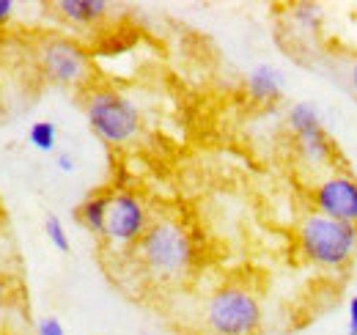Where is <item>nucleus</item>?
I'll return each instance as SVG.
<instances>
[{
    "label": "nucleus",
    "mask_w": 357,
    "mask_h": 335,
    "mask_svg": "<svg viewBox=\"0 0 357 335\" xmlns=\"http://www.w3.org/2000/svg\"><path fill=\"white\" fill-rule=\"evenodd\" d=\"M140 269L154 281H178L190 272L195 261L192 234L174 217L151 220L140 242L135 245Z\"/></svg>",
    "instance_id": "obj_1"
},
{
    "label": "nucleus",
    "mask_w": 357,
    "mask_h": 335,
    "mask_svg": "<svg viewBox=\"0 0 357 335\" xmlns=\"http://www.w3.org/2000/svg\"><path fill=\"white\" fill-rule=\"evenodd\" d=\"M83 113L91 132L107 146L132 143L143 126V116L132 99L105 85H93L83 94Z\"/></svg>",
    "instance_id": "obj_2"
},
{
    "label": "nucleus",
    "mask_w": 357,
    "mask_h": 335,
    "mask_svg": "<svg viewBox=\"0 0 357 335\" xmlns=\"http://www.w3.org/2000/svg\"><path fill=\"white\" fill-rule=\"evenodd\" d=\"M300 253L324 269H338L349 264L357 253V225L308 211L297 228Z\"/></svg>",
    "instance_id": "obj_3"
},
{
    "label": "nucleus",
    "mask_w": 357,
    "mask_h": 335,
    "mask_svg": "<svg viewBox=\"0 0 357 335\" xmlns=\"http://www.w3.org/2000/svg\"><path fill=\"white\" fill-rule=\"evenodd\" d=\"M261 319L259 297L236 283L212 292L204 302V327L209 335H256Z\"/></svg>",
    "instance_id": "obj_4"
},
{
    "label": "nucleus",
    "mask_w": 357,
    "mask_h": 335,
    "mask_svg": "<svg viewBox=\"0 0 357 335\" xmlns=\"http://www.w3.org/2000/svg\"><path fill=\"white\" fill-rule=\"evenodd\" d=\"M36 64L50 83L80 88L89 83L91 64L89 55L80 50V44L63 36H47L36 47Z\"/></svg>",
    "instance_id": "obj_5"
},
{
    "label": "nucleus",
    "mask_w": 357,
    "mask_h": 335,
    "mask_svg": "<svg viewBox=\"0 0 357 335\" xmlns=\"http://www.w3.org/2000/svg\"><path fill=\"white\" fill-rule=\"evenodd\" d=\"M151 225L149 207L143 204L140 195L135 193H110V204H107V223H105V234L102 239H107L116 248H135L140 242V237L146 234V228Z\"/></svg>",
    "instance_id": "obj_6"
},
{
    "label": "nucleus",
    "mask_w": 357,
    "mask_h": 335,
    "mask_svg": "<svg viewBox=\"0 0 357 335\" xmlns=\"http://www.w3.org/2000/svg\"><path fill=\"white\" fill-rule=\"evenodd\" d=\"M313 211L357 225V179L349 173H333L321 179L311 193Z\"/></svg>",
    "instance_id": "obj_7"
},
{
    "label": "nucleus",
    "mask_w": 357,
    "mask_h": 335,
    "mask_svg": "<svg viewBox=\"0 0 357 335\" xmlns=\"http://www.w3.org/2000/svg\"><path fill=\"white\" fill-rule=\"evenodd\" d=\"M289 129L294 132L297 137V146H300V154L313 163V165H321L333 157V143L321 126V116L319 110L313 107L311 102H300L289 110V119H286Z\"/></svg>",
    "instance_id": "obj_8"
},
{
    "label": "nucleus",
    "mask_w": 357,
    "mask_h": 335,
    "mask_svg": "<svg viewBox=\"0 0 357 335\" xmlns=\"http://www.w3.org/2000/svg\"><path fill=\"white\" fill-rule=\"evenodd\" d=\"M52 8L63 22L77 25V28H89V25H96L107 17L110 3H105V0H58Z\"/></svg>",
    "instance_id": "obj_9"
},
{
    "label": "nucleus",
    "mask_w": 357,
    "mask_h": 335,
    "mask_svg": "<svg viewBox=\"0 0 357 335\" xmlns=\"http://www.w3.org/2000/svg\"><path fill=\"white\" fill-rule=\"evenodd\" d=\"M245 88H248L250 99H256V102H272V99H278L283 94V75L275 66L261 64V66H256L248 75Z\"/></svg>",
    "instance_id": "obj_10"
},
{
    "label": "nucleus",
    "mask_w": 357,
    "mask_h": 335,
    "mask_svg": "<svg viewBox=\"0 0 357 335\" xmlns=\"http://www.w3.org/2000/svg\"><path fill=\"white\" fill-rule=\"evenodd\" d=\"M107 204H110V195H89L77 209H75V217H77V223L93 234V237H102L105 234V223H107Z\"/></svg>",
    "instance_id": "obj_11"
},
{
    "label": "nucleus",
    "mask_w": 357,
    "mask_h": 335,
    "mask_svg": "<svg viewBox=\"0 0 357 335\" xmlns=\"http://www.w3.org/2000/svg\"><path fill=\"white\" fill-rule=\"evenodd\" d=\"M28 143L36 151H52L58 143V126L52 121H33L28 129Z\"/></svg>",
    "instance_id": "obj_12"
},
{
    "label": "nucleus",
    "mask_w": 357,
    "mask_h": 335,
    "mask_svg": "<svg viewBox=\"0 0 357 335\" xmlns=\"http://www.w3.org/2000/svg\"><path fill=\"white\" fill-rule=\"evenodd\" d=\"M45 234H47V239H50V245H52L55 251L69 253V248H72L69 234H66L63 223H61L55 214H47V217H45Z\"/></svg>",
    "instance_id": "obj_13"
},
{
    "label": "nucleus",
    "mask_w": 357,
    "mask_h": 335,
    "mask_svg": "<svg viewBox=\"0 0 357 335\" xmlns=\"http://www.w3.org/2000/svg\"><path fill=\"white\" fill-rule=\"evenodd\" d=\"M36 335H66V330L58 316H42L36 322Z\"/></svg>",
    "instance_id": "obj_14"
},
{
    "label": "nucleus",
    "mask_w": 357,
    "mask_h": 335,
    "mask_svg": "<svg viewBox=\"0 0 357 335\" xmlns=\"http://www.w3.org/2000/svg\"><path fill=\"white\" fill-rule=\"evenodd\" d=\"M14 14H17V3L14 0H0V28L8 25L14 20Z\"/></svg>",
    "instance_id": "obj_15"
},
{
    "label": "nucleus",
    "mask_w": 357,
    "mask_h": 335,
    "mask_svg": "<svg viewBox=\"0 0 357 335\" xmlns=\"http://www.w3.org/2000/svg\"><path fill=\"white\" fill-rule=\"evenodd\" d=\"M8 302H11V281L0 272V311H6Z\"/></svg>",
    "instance_id": "obj_16"
},
{
    "label": "nucleus",
    "mask_w": 357,
    "mask_h": 335,
    "mask_svg": "<svg viewBox=\"0 0 357 335\" xmlns=\"http://www.w3.org/2000/svg\"><path fill=\"white\" fill-rule=\"evenodd\" d=\"M55 165L61 168L63 173H72V170L77 168V163H75V157H72V154H66V151H58V154H55Z\"/></svg>",
    "instance_id": "obj_17"
},
{
    "label": "nucleus",
    "mask_w": 357,
    "mask_h": 335,
    "mask_svg": "<svg viewBox=\"0 0 357 335\" xmlns=\"http://www.w3.org/2000/svg\"><path fill=\"white\" fill-rule=\"evenodd\" d=\"M347 335H357V297L349 299V327H347Z\"/></svg>",
    "instance_id": "obj_18"
},
{
    "label": "nucleus",
    "mask_w": 357,
    "mask_h": 335,
    "mask_svg": "<svg viewBox=\"0 0 357 335\" xmlns=\"http://www.w3.org/2000/svg\"><path fill=\"white\" fill-rule=\"evenodd\" d=\"M3 116H6V107H3V99H0V121H3Z\"/></svg>",
    "instance_id": "obj_19"
},
{
    "label": "nucleus",
    "mask_w": 357,
    "mask_h": 335,
    "mask_svg": "<svg viewBox=\"0 0 357 335\" xmlns=\"http://www.w3.org/2000/svg\"><path fill=\"white\" fill-rule=\"evenodd\" d=\"M352 85H355V91H357V69L352 72Z\"/></svg>",
    "instance_id": "obj_20"
}]
</instances>
